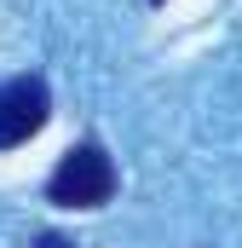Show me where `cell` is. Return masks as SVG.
I'll use <instances>...</instances> for the list:
<instances>
[{"label": "cell", "instance_id": "obj_2", "mask_svg": "<svg viewBox=\"0 0 242 248\" xmlns=\"http://www.w3.org/2000/svg\"><path fill=\"white\" fill-rule=\"evenodd\" d=\"M46 116H52V93H46L41 75H17V81H6V87H0V150L29 144V139L46 127Z\"/></svg>", "mask_w": 242, "mask_h": 248}, {"label": "cell", "instance_id": "obj_1", "mask_svg": "<svg viewBox=\"0 0 242 248\" xmlns=\"http://www.w3.org/2000/svg\"><path fill=\"white\" fill-rule=\"evenodd\" d=\"M116 196V162L98 139H81L75 150H63V162L46 179V202L58 208H75V214H92Z\"/></svg>", "mask_w": 242, "mask_h": 248}]
</instances>
